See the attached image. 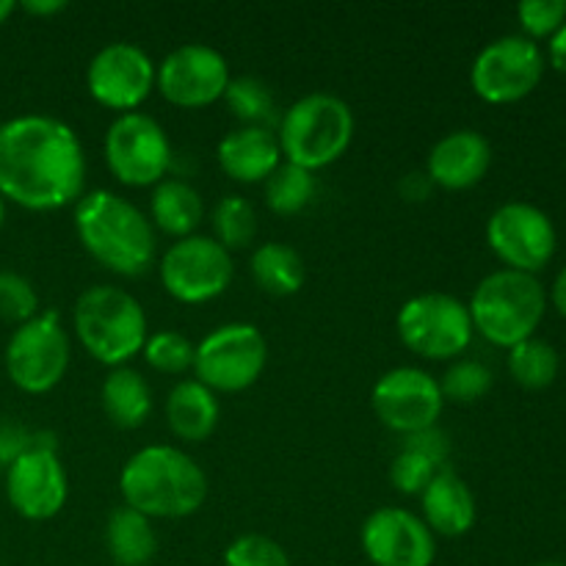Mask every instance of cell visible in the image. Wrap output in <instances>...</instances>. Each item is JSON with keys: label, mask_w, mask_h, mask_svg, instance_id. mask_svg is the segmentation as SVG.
<instances>
[{"label": "cell", "mask_w": 566, "mask_h": 566, "mask_svg": "<svg viewBox=\"0 0 566 566\" xmlns=\"http://www.w3.org/2000/svg\"><path fill=\"white\" fill-rule=\"evenodd\" d=\"M86 182L77 133L55 116L28 114L0 125V199L25 210L75 205Z\"/></svg>", "instance_id": "6da1fadb"}, {"label": "cell", "mask_w": 566, "mask_h": 566, "mask_svg": "<svg viewBox=\"0 0 566 566\" xmlns=\"http://www.w3.org/2000/svg\"><path fill=\"white\" fill-rule=\"evenodd\" d=\"M83 249L119 276L147 274L155 260L153 221L114 191H88L75 202Z\"/></svg>", "instance_id": "7a4b0ae2"}, {"label": "cell", "mask_w": 566, "mask_h": 566, "mask_svg": "<svg viewBox=\"0 0 566 566\" xmlns=\"http://www.w3.org/2000/svg\"><path fill=\"white\" fill-rule=\"evenodd\" d=\"M125 506L149 520H182L199 512L208 497V479L188 453L171 446L142 448L119 475Z\"/></svg>", "instance_id": "3957f363"}, {"label": "cell", "mask_w": 566, "mask_h": 566, "mask_svg": "<svg viewBox=\"0 0 566 566\" xmlns=\"http://www.w3.org/2000/svg\"><path fill=\"white\" fill-rule=\"evenodd\" d=\"M75 332L86 354L108 368H122L147 343V315L127 291L114 285H94L75 302Z\"/></svg>", "instance_id": "277c9868"}, {"label": "cell", "mask_w": 566, "mask_h": 566, "mask_svg": "<svg viewBox=\"0 0 566 566\" xmlns=\"http://www.w3.org/2000/svg\"><path fill=\"white\" fill-rule=\"evenodd\" d=\"M468 310L481 337L501 348H514L539 329L547 293L534 274L501 269L479 282Z\"/></svg>", "instance_id": "5b68a950"}, {"label": "cell", "mask_w": 566, "mask_h": 566, "mask_svg": "<svg viewBox=\"0 0 566 566\" xmlns=\"http://www.w3.org/2000/svg\"><path fill=\"white\" fill-rule=\"evenodd\" d=\"M352 138L354 114L346 99L315 92L285 111L276 142L287 164L315 171L340 160Z\"/></svg>", "instance_id": "8992f818"}, {"label": "cell", "mask_w": 566, "mask_h": 566, "mask_svg": "<svg viewBox=\"0 0 566 566\" xmlns=\"http://www.w3.org/2000/svg\"><path fill=\"white\" fill-rule=\"evenodd\" d=\"M398 337L412 354L426 359L459 357L473 340L468 304L448 293H420L398 310Z\"/></svg>", "instance_id": "52a82bcc"}, {"label": "cell", "mask_w": 566, "mask_h": 566, "mask_svg": "<svg viewBox=\"0 0 566 566\" xmlns=\"http://www.w3.org/2000/svg\"><path fill=\"white\" fill-rule=\"evenodd\" d=\"M70 368V337L55 313H39L36 318L17 326L6 346V374L11 385L28 396L50 392Z\"/></svg>", "instance_id": "ba28073f"}, {"label": "cell", "mask_w": 566, "mask_h": 566, "mask_svg": "<svg viewBox=\"0 0 566 566\" xmlns=\"http://www.w3.org/2000/svg\"><path fill=\"white\" fill-rule=\"evenodd\" d=\"M269 346L254 324H224L210 332L193 354L197 381L213 392H241L263 376Z\"/></svg>", "instance_id": "9c48e42d"}, {"label": "cell", "mask_w": 566, "mask_h": 566, "mask_svg": "<svg viewBox=\"0 0 566 566\" xmlns=\"http://www.w3.org/2000/svg\"><path fill=\"white\" fill-rule=\"evenodd\" d=\"M105 164L122 186H158L171 166V144L153 116L119 114L105 133Z\"/></svg>", "instance_id": "30bf717a"}, {"label": "cell", "mask_w": 566, "mask_h": 566, "mask_svg": "<svg viewBox=\"0 0 566 566\" xmlns=\"http://www.w3.org/2000/svg\"><path fill=\"white\" fill-rule=\"evenodd\" d=\"M545 75V53L525 36H503L486 44L473 61L470 86L484 103H520L539 86Z\"/></svg>", "instance_id": "8fae6325"}, {"label": "cell", "mask_w": 566, "mask_h": 566, "mask_svg": "<svg viewBox=\"0 0 566 566\" xmlns=\"http://www.w3.org/2000/svg\"><path fill=\"white\" fill-rule=\"evenodd\" d=\"M160 282L182 304L213 302L230 287L232 258L216 238H182L160 258Z\"/></svg>", "instance_id": "7c38bea8"}, {"label": "cell", "mask_w": 566, "mask_h": 566, "mask_svg": "<svg viewBox=\"0 0 566 566\" xmlns=\"http://www.w3.org/2000/svg\"><path fill=\"white\" fill-rule=\"evenodd\" d=\"M66 495L70 481L50 434H42L36 446L20 453L6 470V497L20 517L33 523L55 517L64 509Z\"/></svg>", "instance_id": "4fadbf2b"}, {"label": "cell", "mask_w": 566, "mask_h": 566, "mask_svg": "<svg viewBox=\"0 0 566 566\" xmlns=\"http://www.w3.org/2000/svg\"><path fill=\"white\" fill-rule=\"evenodd\" d=\"M486 241L506 269L536 274L556 254L558 235L545 210L528 202H509L486 221Z\"/></svg>", "instance_id": "5bb4252c"}, {"label": "cell", "mask_w": 566, "mask_h": 566, "mask_svg": "<svg viewBox=\"0 0 566 566\" xmlns=\"http://www.w3.org/2000/svg\"><path fill=\"white\" fill-rule=\"evenodd\" d=\"M370 403L381 423L407 437L437 426L446 398L440 381L420 368H392L381 376L370 392Z\"/></svg>", "instance_id": "9a60e30c"}, {"label": "cell", "mask_w": 566, "mask_h": 566, "mask_svg": "<svg viewBox=\"0 0 566 566\" xmlns=\"http://www.w3.org/2000/svg\"><path fill=\"white\" fill-rule=\"evenodd\" d=\"M155 86L166 103L177 108H208L224 97L230 66L219 50L208 44H182L171 50L155 70Z\"/></svg>", "instance_id": "2e32d148"}, {"label": "cell", "mask_w": 566, "mask_h": 566, "mask_svg": "<svg viewBox=\"0 0 566 566\" xmlns=\"http://www.w3.org/2000/svg\"><path fill=\"white\" fill-rule=\"evenodd\" d=\"M155 70L149 53L138 44L114 42L94 53L86 70V86L94 103L103 108L133 114L155 88Z\"/></svg>", "instance_id": "e0dca14e"}, {"label": "cell", "mask_w": 566, "mask_h": 566, "mask_svg": "<svg viewBox=\"0 0 566 566\" xmlns=\"http://www.w3.org/2000/svg\"><path fill=\"white\" fill-rule=\"evenodd\" d=\"M363 551L374 566H431L437 539L407 509H379L363 525Z\"/></svg>", "instance_id": "ac0fdd59"}, {"label": "cell", "mask_w": 566, "mask_h": 566, "mask_svg": "<svg viewBox=\"0 0 566 566\" xmlns=\"http://www.w3.org/2000/svg\"><path fill=\"white\" fill-rule=\"evenodd\" d=\"M490 164V142L475 130H457L448 133L431 147L426 175H429L431 186H440L446 191H468L484 180Z\"/></svg>", "instance_id": "d6986e66"}, {"label": "cell", "mask_w": 566, "mask_h": 566, "mask_svg": "<svg viewBox=\"0 0 566 566\" xmlns=\"http://www.w3.org/2000/svg\"><path fill=\"white\" fill-rule=\"evenodd\" d=\"M221 171L235 182H265L282 164L280 142L263 127H238L219 142L216 149Z\"/></svg>", "instance_id": "ffe728a7"}, {"label": "cell", "mask_w": 566, "mask_h": 566, "mask_svg": "<svg viewBox=\"0 0 566 566\" xmlns=\"http://www.w3.org/2000/svg\"><path fill=\"white\" fill-rule=\"evenodd\" d=\"M420 501H423L426 514L423 523L429 525L431 534L448 536V539H457V536L473 531L475 517H479L473 492L448 464L437 470V475L423 490Z\"/></svg>", "instance_id": "44dd1931"}, {"label": "cell", "mask_w": 566, "mask_h": 566, "mask_svg": "<svg viewBox=\"0 0 566 566\" xmlns=\"http://www.w3.org/2000/svg\"><path fill=\"white\" fill-rule=\"evenodd\" d=\"M219 398L197 379H186L166 396V423L182 442H202L219 426Z\"/></svg>", "instance_id": "7402d4cb"}, {"label": "cell", "mask_w": 566, "mask_h": 566, "mask_svg": "<svg viewBox=\"0 0 566 566\" xmlns=\"http://www.w3.org/2000/svg\"><path fill=\"white\" fill-rule=\"evenodd\" d=\"M105 547L116 566H147L158 553L153 520L130 506L114 509L105 525Z\"/></svg>", "instance_id": "603a6c76"}, {"label": "cell", "mask_w": 566, "mask_h": 566, "mask_svg": "<svg viewBox=\"0 0 566 566\" xmlns=\"http://www.w3.org/2000/svg\"><path fill=\"white\" fill-rule=\"evenodd\" d=\"M149 213L160 232L182 241V238H191L202 224V197L197 188L182 180H160L149 199Z\"/></svg>", "instance_id": "cb8c5ba5"}, {"label": "cell", "mask_w": 566, "mask_h": 566, "mask_svg": "<svg viewBox=\"0 0 566 566\" xmlns=\"http://www.w3.org/2000/svg\"><path fill=\"white\" fill-rule=\"evenodd\" d=\"M103 409L116 429H138L153 412V390L138 370L114 368L103 381Z\"/></svg>", "instance_id": "d4e9b609"}, {"label": "cell", "mask_w": 566, "mask_h": 566, "mask_svg": "<svg viewBox=\"0 0 566 566\" xmlns=\"http://www.w3.org/2000/svg\"><path fill=\"white\" fill-rule=\"evenodd\" d=\"M252 276L269 296H293L307 280L302 254L287 243H263L252 254Z\"/></svg>", "instance_id": "484cf974"}, {"label": "cell", "mask_w": 566, "mask_h": 566, "mask_svg": "<svg viewBox=\"0 0 566 566\" xmlns=\"http://www.w3.org/2000/svg\"><path fill=\"white\" fill-rule=\"evenodd\" d=\"M509 374L525 390H545L558 376V352L539 337H528L509 348Z\"/></svg>", "instance_id": "4316f807"}, {"label": "cell", "mask_w": 566, "mask_h": 566, "mask_svg": "<svg viewBox=\"0 0 566 566\" xmlns=\"http://www.w3.org/2000/svg\"><path fill=\"white\" fill-rule=\"evenodd\" d=\"M315 177L313 171L293 164H280L274 175L265 180V205L276 216H296L313 202Z\"/></svg>", "instance_id": "83f0119b"}, {"label": "cell", "mask_w": 566, "mask_h": 566, "mask_svg": "<svg viewBox=\"0 0 566 566\" xmlns=\"http://www.w3.org/2000/svg\"><path fill=\"white\" fill-rule=\"evenodd\" d=\"M224 103L230 114L238 122H243V127H263V130H269L271 122L276 119L274 97H271L269 86L258 81V77H230Z\"/></svg>", "instance_id": "f1b7e54d"}, {"label": "cell", "mask_w": 566, "mask_h": 566, "mask_svg": "<svg viewBox=\"0 0 566 566\" xmlns=\"http://www.w3.org/2000/svg\"><path fill=\"white\" fill-rule=\"evenodd\" d=\"M210 227H213L216 243H221L227 252L247 249L258 235V213L247 199L230 193L216 202L213 213H210Z\"/></svg>", "instance_id": "f546056e"}, {"label": "cell", "mask_w": 566, "mask_h": 566, "mask_svg": "<svg viewBox=\"0 0 566 566\" xmlns=\"http://www.w3.org/2000/svg\"><path fill=\"white\" fill-rule=\"evenodd\" d=\"M142 354L144 359H147L149 368L158 370V374L180 376L193 368V354H197V346H193L186 335H180V332L164 329L147 337Z\"/></svg>", "instance_id": "4dcf8cb0"}, {"label": "cell", "mask_w": 566, "mask_h": 566, "mask_svg": "<svg viewBox=\"0 0 566 566\" xmlns=\"http://www.w3.org/2000/svg\"><path fill=\"white\" fill-rule=\"evenodd\" d=\"M492 387V370L486 365L475 363V359H462V363L451 365L448 374L442 376L440 390L446 401L457 403H473L490 392Z\"/></svg>", "instance_id": "1f68e13d"}, {"label": "cell", "mask_w": 566, "mask_h": 566, "mask_svg": "<svg viewBox=\"0 0 566 566\" xmlns=\"http://www.w3.org/2000/svg\"><path fill=\"white\" fill-rule=\"evenodd\" d=\"M39 315V296L25 276L14 271H0V321L25 324Z\"/></svg>", "instance_id": "d6a6232c"}, {"label": "cell", "mask_w": 566, "mask_h": 566, "mask_svg": "<svg viewBox=\"0 0 566 566\" xmlns=\"http://www.w3.org/2000/svg\"><path fill=\"white\" fill-rule=\"evenodd\" d=\"M224 566H291V558L269 536L247 534L227 547Z\"/></svg>", "instance_id": "836d02e7"}, {"label": "cell", "mask_w": 566, "mask_h": 566, "mask_svg": "<svg viewBox=\"0 0 566 566\" xmlns=\"http://www.w3.org/2000/svg\"><path fill=\"white\" fill-rule=\"evenodd\" d=\"M517 20L525 39H553L566 22V0H523L517 6Z\"/></svg>", "instance_id": "e575fe53"}, {"label": "cell", "mask_w": 566, "mask_h": 566, "mask_svg": "<svg viewBox=\"0 0 566 566\" xmlns=\"http://www.w3.org/2000/svg\"><path fill=\"white\" fill-rule=\"evenodd\" d=\"M437 470L442 468L431 462L429 457L401 448V453L392 459L390 479H392V486H396L398 492H403V495H423V490L431 484Z\"/></svg>", "instance_id": "d590c367"}, {"label": "cell", "mask_w": 566, "mask_h": 566, "mask_svg": "<svg viewBox=\"0 0 566 566\" xmlns=\"http://www.w3.org/2000/svg\"><path fill=\"white\" fill-rule=\"evenodd\" d=\"M403 448H407V451L423 453V457H429L434 464L446 468L448 451H451V442H448V437L442 434L437 426H431V429L415 431V434L403 437Z\"/></svg>", "instance_id": "8d00e7d4"}, {"label": "cell", "mask_w": 566, "mask_h": 566, "mask_svg": "<svg viewBox=\"0 0 566 566\" xmlns=\"http://www.w3.org/2000/svg\"><path fill=\"white\" fill-rule=\"evenodd\" d=\"M42 440V434H28L14 426H0V464H11L20 453L33 448Z\"/></svg>", "instance_id": "74e56055"}, {"label": "cell", "mask_w": 566, "mask_h": 566, "mask_svg": "<svg viewBox=\"0 0 566 566\" xmlns=\"http://www.w3.org/2000/svg\"><path fill=\"white\" fill-rule=\"evenodd\" d=\"M431 188L434 186H431L426 171H412V175H407L401 182H398V191H401V197L407 199V202H426Z\"/></svg>", "instance_id": "f35d334b"}, {"label": "cell", "mask_w": 566, "mask_h": 566, "mask_svg": "<svg viewBox=\"0 0 566 566\" xmlns=\"http://www.w3.org/2000/svg\"><path fill=\"white\" fill-rule=\"evenodd\" d=\"M547 55H551V64L566 75V22L558 28V33L551 39V44H547Z\"/></svg>", "instance_id": "ab89813d"}, {"label": "cell", "mask_w": 566, "mask_h": 566, "mask_svg": "<svg viewBox=\"0 0 566 566\" xmlns=\"http://www.w3.org/2000/svg\"><path fill=\"white\" fill-rule=\"evenodd\" d=\"M22 11H28V14L33 17H50V14H59V11L66 9L64 0H25V3H20Z\"/></svg>", "instance_id": "60d3db41"}, {"label": "cell", "mask_w": 566, "mask_h": 566, "mask_svg": "<svg viewBox=\"0 0 566 566\" xmlns=\"http://www.w3.org/2000/svg\"><path fill=\"white\" fill-rule=\"evenodd\" d=\"M551 302H553V307L558 310V313L564 315L566 318V265L562 271H558V276H556V282H553V291H551Z\"/></svg>", "instance_id": "b9f144b4"}, {"label": "cell", "mask_w": 566, "mask_h": 566, "mask_svg": "<svg viewBox=\"0 0 566 566\" xmlns=\"http://www.w3.org/2000/svg\"><path fill=\"white\" fill-rule=\"evenodd\" d=\"M14 9H17L14 0H0V25H3L11 14H14Z\"/></svg>", "instance_id": "7bdbcfd3"}, {"label": "cell", "mask_w": 566, "mask_h": 566, "mask_svg": "<svg viewBox=\"0 0 566 566\" xmlns=\"http://www.w3.org/2000/svg\"><path fill=\"white\" fill-rule=\"evenodd\" d=\"M3 224H6V202L0 199V230H3Z\"/></svg>", "instance_id": "ee69618b"}, {"label": "cell", "mask_w": 566, "mask_h": 566, "mask_svg": "<svg viewBox=\"0 0 566 566\" xmlns=\"http://www.w3.org/2000/svg\"><path fill=\"white\" fill-rule=\"evenodd\" d=\"M534 566H566V564H556V562H545V564H534Z\"/></svg>", "instance_id": "f6af8a7d"}]
</instances>
